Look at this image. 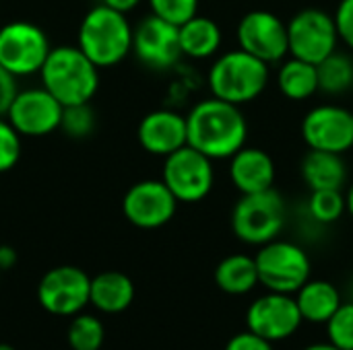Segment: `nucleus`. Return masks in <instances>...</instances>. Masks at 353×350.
Listing matches in <instances>:
<instances>
[{"instance_id": "f257e3e1", "label": "nucleus", "mask_w": 353, "mask_h": 350, "mask_svg": "<svg viewBox=\"0 0 353 350\" xmlns=\"http://www.w3.org/2000/svg\"><path fill=\"white\" fill-rule=\"evenodd\" d=\"M188 144L213 161L230 159L248 138V122L240 105L217 97L199 101L186 116Z\"/></svg>"}, {"instance_id": "f03ea898", "label": "nucleus", "mask_w": 353, "mask_h": 350, "mask_svg": "<svg viewBox=\"0 0 353 350\" xmlns=\"http://www.w3.org/2000/svg\"><path fill=\"white\" fill-rule=\"evenodd\" d=\"M41 87L50 91L64 107L89 103L99 89V68L83 54L79 45L52 47L39 70Z\"/></svg>"}, {"instance_id": "7ed1b4c3", "label": "nucleus", "mask_w": 353, "mask_h": 350, "mask_svg": "<svg viewBox=\"0 0 353 350\" xmlns=\"http://www.w3.org/2000/svg\"><path fill=\"white\" fill-rule=\"evenodd\" d=\"M132 31L126 12L97 4L83 17L77 45L97 68H112L132 52Z\"/></svg>"}, {"instance_id": "20e7f679", "label": "nucleus", "mask_w": 353, "mask_h": 350, "mask_svg": "<svg viewBox=\"0 0 353 350\" xmlns=\"http://www.w3.org/2000/svg\"><path fill=\"white\" fill-rule=\"evenodd\" d=\"M269 76L267 62L238 47L215 58L207 74V85L213 97L242 107L261 97L269 85Z\"/></svg>"}, {"instance_id": "39448f33", "label": "nucleus", "mask_w": 353, "mask_h": 350, "mask_svg": "<svg viewBox=\"0 0 353 350\" xmlns=\"http://www.w3.org/2000/svg\"><path fill=\"white\" fill-rule=\"evenodd\" d=\"M230 223L242 243L261 248L281 235L288 223V204L275 188L259 194H240Z\"/></svg>"}, {"instance_id": "423d86ee", "label": "nucleus", "mask_w": 353, "mask_h": 350, "mask_svg": "<svg viewBox=\"0 0 353 350\" xmlns=\"http://www.w3.org/2000/svg\"><path fill=\"white\" fill-rule=\"evenodd\" d=\"M254 262L259 270V283L273 293L296 295L312 274V264L306 250L279 237L261 245Z\"/></svg>"}, {"instance_id": "0eeeda50", "label": "nucleus", "mask_w": 353, "mask_h": 350, "mask_svg": "<svg viewBox=\"0 0 353 350\" xmlns=\"http://www.w3.org/2000/svg\"><path fill=\"white\" fill-rule=\"evenodd\" d=\"M52 52L46 31L29 21H10L0 27V66L12 76L39 74Z\"/></svg>"}, {"instance_id": "6e6552de", "label": "nucleus", "mask_w": 353, "mask_h": 350, "mask_svg": "<svg viewBox=\"0 0 353 350\" xmlns=\"http://www.w3.org/2000/svg\"><path fill=\"white\" fill-rule=\"evenodd\" d=\"M161 179L178 202L196 204L205 200L213 190L215 184L213 159L186 144L163 159Z\"/></svg>"}, {"instance_id": "1a4fd4ad", "label": "nucleus", "mask_w": 353, "mask_h": 350, "mask_svg": "<svg viewBox=\"0 0 353 350\" xmlns=\"http://www.w3.org/2000/svg\"><path fill=\"white\" fill-rule=\"evenodd\" d=\"M290 56L319 64L339 45L337 25L333 14L321 8H304L288 23Z\"/></svg>"}, {"instance_id": "9d476101", "label": "nucleus", "mask_w": 353, "mask_h": 350, "mask_svg": "<svg viewBox=\"0 0 353 350\" xmlns=\"http://www.w3.org/2000/svg\"><path fill=\"white\" fill-rule=\"evenodd\" d=\"M91 276L77 266H56L37 285V301L56 318H72L89 305Z\"/></svg>"}, {"instance_id": "9b49d317", "label": "nucleus", "mask_w": 353, "mask_h": 350, "mask_svg": "<svg viewBox=\"0 0 353 350\" xmlns=\"http://www.w3.org/2000/svg\"><path fill=\"white\" fill-rule=\"evenodd\" d=\"M236 37L240 50L252 54L269 66L285 60L290 54L288 23L271 10L259 8L246 12L236 27Z\"/></svg>"}, {"instance_id": "f8f14e48", "label": "nucleus", "mask_w": 353, "mask_h": 350, "mask_svg": "<svg viewBox=\"0 0 353 350\" xmlns=\"http://www.w3.org/2000/svg\"><path fill=\"white\" fill-rule=\"evenodd\" d=\"M64 105L43 87L19 89L6 111V120L21 136L41 138L60 130Z\"/></svg>"}, {"instance_id": "ddd939ff", "label": "nucleus", "mask_w": 353, "mask_h": 350, "mask_svg": "<svg viewBox=\"0 0 353 350\" xmlns=\"http://www.w3.org/2000/svg\"><path fill=\"white\" fill-rule=\"evenodd\" d=\"M132 54L149 70L174 68L182 58L178 27L155 14L143 17L132 31Z\"/></svg>"}, {"instance_id": "4468645a", "label": "nucleus", "mask_w": 353, "mask_h": 350, "mask_svg": "<svg viewBox=\"0 0 353 350\" xmlns=\"http://www.w3.org/2000/svg\"><path fill=\"white\" fill-rule=\"evenodd\" d=\"M304 324L296 297L285 293L261 295L246 311V330L259 334L269 342H281L292 338Z\"/></svg>"}, {"instance_id": "2eb2a0df", "label": "nucleus", "mask_w": 353, "mask_h": 350, "mask_svg": "<svg viewBox=\"0 0 353 350\" xmlns=\"http://www.w3.org/2000/svg\"><path fill=\"white\" fill-rule=\"evenodd\" d=\"M178 204L163 179H141L126 190L122 215L139 229H159L174 219Z\"/></svg>"}, {"instance_id": "dca6fc26", "label": "nucleus", "mask_w": 353, "mask_h": 350, "mask_svg": "<svg viewBox=\"0 0 353 350\" xmlns=\"http://www.w3.org/2000/svg\"><path fill=\"white\" fill-rule=\"evenodd\" d=\"M300 130L308 149L314 151L345 155L353 146L352 111L335 103L312 107L304 116Z\"/></svg>"}, {"instance_id": "f3484780", "label": "nucleus", "mask_w": 353, "mask_h": 350, "mask_svg": "<svg viewBox=\"0 0 353 350\" xmlns=\"http://www.w3.org/2000/svg\"><path fill=\"white\" fill-rule=\"evenodd\" d=\"M137 138L143 151L165 159L188 144L186 116H180L174 109L149 111L137 128Z\"/></svg>"}, {"instance_id": "a211bd4d", "label": "nucleus", "mask_w": 353, "mask_h": 350, "mask_svg": "<svg viewBox=\"0 0 353 350\" xmlns=\"http://www.w3.org/2000/svg\"><path fill=\"white\" fill-rule=\"evenodd\" d=\"M228 175L240 194H259L275 188L277 167L273 157L259 146H242L230 157Z\"/></svg>"}, {"instance_id": "6ab92c4d", "label": "nucleus", "mask_w": 353, "mask_h": 350, "mask_svg": "<svg viewBox=\"0 0 353 350\" xmlns=\"http://www.w3.org/2000/svg\"><path fill=\"white\" fill-rule=\"evenodd\" d=\"M134 301V283L118 270H108L91 278L89 305L101 314H122Z\"/></svg>"}, {"instance_id": "aec40b11", "label": "nucleus", "mask_w": 353, "mask_h": 350, "mask_svg": "<svg viewBox=\"0 0 353 350\" xmlns=\"http://www.w3.org/2000/svg\"><path fill=\"white\" fill-rule=\"evenodd\" d=\"M300 173L310 192L343 190V186L347 184V165L343 161V155L339 153L310 149L300 163Z\"/></svg>"}, {"instance_id": "412c9836", "label": "nucleus", "mask_w": 353, "mask_h": 350, "mask_svg": "<svg viewBox=\"0 0 353 350\" xmlns=\"http://www.w3.org/2000/svg\"><path fill=\"white\" fill-rule=\"evenodd\" d=\"M182 56L192 60L215 58L223 43V31L211 17L194 14L190 21L178 27Z\"/></svg>"}, {"instance_id": "4be33fe9", "label": "nucleus", "mask_w": 353, "mask_h": 350, "mask_svg": "<svg viewBox=\"0 0 353 350\" xmlns=\"http://www.w3.org/2000/svg\"><path fill=\"white\" fill-rule=\"evenodd\" d=\"M302 320L308 324H327L331 316L339 309L341 293L329 281H308L296 295Z\"/></svg>"}, {"instance_id": "5701e85b", "label": "nucleus", "mask_w": 353, "mask_h": 350, "mask_svg": "<svg viewBox=\"0 0 353 350\" xmlns=\"http://www.w3.org/2000/svg\"><path fill=\"white\" fill-rule=\"evenodd\" d=\"M277 89L292 101H306L319 93V68L300 58H285L277 68Z\"/></svg>"}, {"instance_id": "b1692460", "label": "nucleus", "mask_w": 353, "mask_h": 350, "mask_svg": "<svg viewBox=\"0 0 353 350\" xmlns=\"http://www.w3.org/2000/svg\"><path fill=\"white\" fill-rule=\"evenodd\" d=\"M215 285L228 295H248L259 283V270L252 256L232 254L223 258L215 268Z\"/></svg>"}, {"instance_id": "393cba45", "label": "nucleus", "mask_w": 353, "mask_h": 350, "mask_svg": "<svg viewBox=\"0 0 353 350\" xmlns=\"http://www.w3.org/2000/svg\"><path fill=\"white\" fill-rule=\"evenodd\" d=\"M319 68V91L331 97L345 95L353 89V58L345 52L335 50L323 62L316 64Z\"/></svg>"}, {"instance_id": "a878e982", "label": "nucleus", "mask_w": 353, "mask_h": 350, "mask_svg": "<svg viewBox=\"0 0 353 350\" xmlns=\"http://www.w3.org/2000/svg\"><path fill=\"white\" fill-rule=\"evenodd\" d=\"M66 340L70 350H101L105 340L101 320L83 311L72 316L66 330Z\"/></svg>"}, {"instance_id": "bb28decb", "label": "nucleus", "mask_w": 353, "mask_h": 350, "mask_svg": "<svg viewBox=\"0 0 353 350\" xmlns=\"http://www.w3.org/2000/svg\"><path fill=\"white\" fill-rule=\"evenodd\" d=\"M347 212L343 190H312L308 196V215L321 225H333Z\"/></svg>"}, {"instance_id": "cd10ccee", "label": "nucleus", "mask_w": 353, "mask_h": 350, "mask_svg": "<svg viewBox=\"0 0 353 350\" xmlns=\"http://www.w3.org/2000/svg\"><path fill=\"white\" fill-rule=\"evenodd\" d=\"M60 130L74 140L87 138L95 130V111L91 109L89 103H79V105H66L62 111V122Z\"/></svg>"}, {"instance_id": "c85d7f7f", "label": "nucleus", "mask_w": 353, "mask_h": 350, "mask_svg": "<svg viewBox=\"0 0 353 350\" xmlns=\"http://www.w3.org/2000/svg\"><path fill=\"white\" fill-rule=\"evenodd\" d=\"M327 326V340L341 350H353V303H341Z\"/></svg>"}, {"instance_id": "c756f323", "label": "nucleus", "mask_w": 353, "mask_h": 350, "mask_svg": "<svg viewBox=\"0 0 353 350\" xmlns=\"http://www.w3.org/2000/svg\"><path fill=\"white\" fill-rule=\"evenodd\" d=\"M151 14L180 27L199 14V0H147Z\"/></svg>"}, {"instance_id": "7c9ffc66", "label": "nucleus", "mask_w": 353, "mask_h": 350, "mask_svg": "<svg viewBox=\"0 0 353 350\" xmlns=\"http://www.w3.org/2000/svg\"><path fill=\"white\" fill-rule=\"evenodd\" d=\"M21 138L23 136L14 130L6 116H0V173H6L17 167L23 149Z\"/></svg>"}, {"instance_id": "2f4dec72", "label": "nucleus", "mask_w": 353, "mask_h": 350, "mask_svg": "<svg viewBox=\"0 0 353 350\" xmlns=\"http://www.w3.org/2000/svg\"><path fill=\"white\" fill-rule=\"evenodd\" d=\"M335 25L339 41H343L353 52V0H341L335 8Z\"/></svg>"}, {"instance_id": "473e14b6", "label": "nucleus", "mask_w": 353, "mask_h": 350, "mask_svg": "<svg viewBox=\"0 0 353 350\" xmlns=\"http://www.w3.org/2000/svg\"><path fill=\"white\" fill-rule=\"evenodd\" d=\"M223 350H275L273 349V342L261 338L259 334L246 330V332H240L236 336H232L225 344Z\"/></svg>"}, {"instance_id": "72a5a7b5", "label": "nucleus", "mask_w": 353, "mask_h": 350, "mask_svg": "<svg viewBox=\"0 0 353 350\" xmlns=\"http://www.w3.org/2000/svg\"><path fill=\"white\" fill-rule=\"evenodd\" d=\"M17 93H19L17 76H12L4 66H0V116H6Z\"/></svg>"}, {"instance_id": "f704fd0d", "label": "nucleus", "mask_w": 353, "mask_h": 350, "mask_svg": "<svg viewBox=\"0 0 353 350\" xmlns=\"http://www.w3.org/2000/svg\"><path fill=\"white\" fill-rule=\"evenodd\" d=\"M14 264H17V252H14V248L0 245V268H2V272L4 270H10Z\"/></svg>"}, {"instance_id": "c9c22d12", "label": "nucleus", "mask_w": 353, "mask_h": 350, "mask_svg": "<svg viewBox=\"0 0 353 350\" xmlns=\"http://www.w3.org/2000/svg\"><path fill=\"white\" fill-rule=\"evenodd\" d=\"M143 0H101V4L110 6V8H116L120 12H130L134 10Z\"/></svg>"}, {"instance_id": "e433bc0d", "label": "nucleus", "mask_w": 353, "mask_h": 350, "mask_svg": "<svg viewBox=\"0 0 353 350\" xmlns=\"http://www.w3.org/2000/svg\"><path fill=\"white\" fill-rule=\"evenodd\" d=\"M345 206H347V215L353 219V184L345 192Z\"/></svg>"}, {"instance_id": "4c0bfd02", "label": "nucleus", "mask_w": 353, "mask_h": 350, "mask_svg": "<svg viewBox=\"0 0 353 350\" xmlns=\"http://www.w3.org/2000/svg\"><path fill=\"white\" fill-rule=\"evenodd\" d=\"M304 350H341V349H337V347H335V344H331V342H316V344L306 347Z\"/></svg>"}, {"instance_id": "58836bf2", "label": "nucleus", "mask_w": 353, "mask_h": 350, "mask_svg": "<svg viewBox=\"0 0 353 350\" xmlns=\"http://www.w3.org/2000/svg\"><path fill=\"white\" fill-rule=\"evenodd\" d=\"M0 350H17L14 347H10V344H4V342H0Z\"/></svg>"}, {"instance_id": "ea45409f", "label": "nucleus", "mask_w": 353, "mask_h": 350, "mask_svg": "<svg viewBox=\"0 0 353 350\" xmlns=\"http://www.w3.org/2000/svg\"><path fill=\"white\" fill-rule=\"evenodd\" d=\"M0 278H2V268H0Z\"/></svg>"}, {"instance_id": "a19ab883", "label": "nucleus", "mask_w": 353, "mask_h": 350, "mask_svg": "<svg viewBox=\"0 0 353 350\" xmlns=\"http://www.w3.org/2000/svg\"><path fill=\"white\" fill-rule=\"evenodd\" d=\"M352 120H353V111H352Z\"/></svg>"}, {"instance_id": "79ce46f5", "label": "nucleus", "mask_w": 353, "mask_h": 350, "mask_svg": "<svg viewBox=\"0 0 353 350\" xmlns=\"http://www.w3.org/2000/svg\"><path fill=\"white\" fill-rule=\"evenodd\" d=\"M352 91H353V89H352Z\"/></svg>"}]
</instances>
